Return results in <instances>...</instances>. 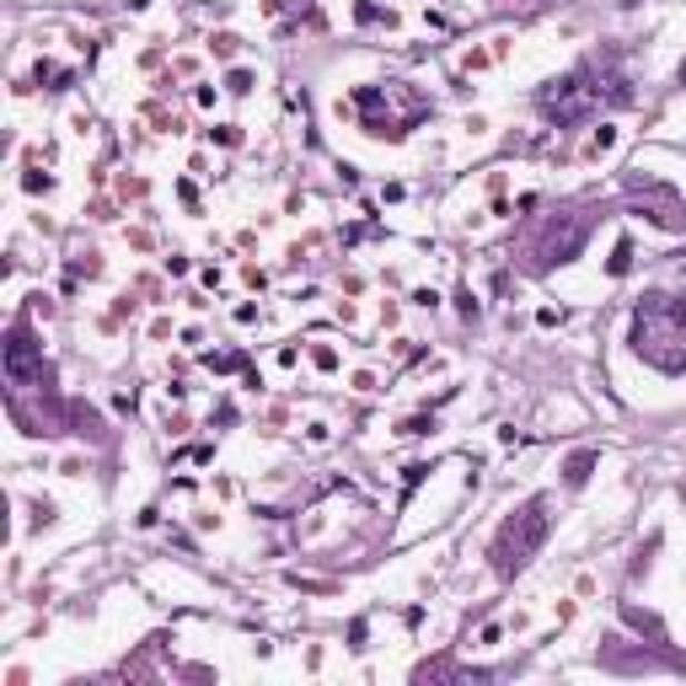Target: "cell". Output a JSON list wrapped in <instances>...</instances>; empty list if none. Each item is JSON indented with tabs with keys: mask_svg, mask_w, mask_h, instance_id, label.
<instances>
[{
	"mask_svg": "<svg viewBox=\"0 0 686 686\" xmlns=\"http://www.w3.org/2000/svg\"><path fill=\"white\" fill-rule=\"evenodd\" d=\"M600 108V87L590 70H574V76H564V81H553V87L541 91V113L558 123H579L590 119Z\"/></svg>",
	"mask_w": 686,
	"mask_h": 686,
	"instance_id": "cell-3",
	"label": "cell"
},
{
	"mask_svg": "<svg viewBox=\"0 0 686 686\" xmlns=\"http://www.w3.org/2000/svg\"><path fill=\"white\" fill-rule=\"evenodd\" d=\"M590 467H596V456H590V450H579V456H574V461H568V483H574V488H579V483L590 478Z\"/></svg>",
	"mask_w": 686,
	"mask_h": 686,
	"instance_id": "cell-6",
	"label": "cell"
},
{
	"mask_svg": "<svg viewBox=\"0 0 686 686\" xmlns=\"http://www.w3.org/2000/svg\"><path fill=\"white\" fill-rule=\"evenodd\" d=\"M6 376H11V387H38L43 381V355L28 344V332H11V344H6Z\"/></svg>",
	"mask_w": 686,
	"mask_h": 686,
	"instance_id": "cell-4",
	"label": "cell"
},
{
	"mask_svg": "<svg viewBox=\"0 0 686 686\" xmlns=\"http://www.w3.org/2000/svg\"><path fill=\"white\" fill-rule=\"evenodd\" d=\"M579 247H585V220H568L564 231L553 226V231H547V241H541V247H537V269H553V264H568V258H574Z\"/></svg>",
	"mask_w": 686,
	"mask_h": 686,
	"instance_id": "cell-5",
	"label": "cell"
},
{
	"mask_svg": "<svg viewBox=\"0 0 686 686\" xmlns=\"http://www.w3.org/2000/svg\"><path fill=\"white\" fill-rule=\"evenodd\" d=\"M633 349L659 365V370H686V300H649L638 306L633 322Z\"/></svg>",
	"mask_w": 686,
	"mask_h": 686,
	"instance_id": "cell-1",
	"label": "cell"
},
{
	"mask_svg": "<svg viewBox=\"0 0 686 686\" xmlns=\"http://www.w3.org/2000/svg\"><path fill=\"white\" fill-rule=\"evenodd\" d=\"M553 531V520H547V499H531V505H520L515 515L505 520V531L494 541V568L499 574H515V568H526L531 558L541 553V541Z\"/></svg>",
	"mask_w": 686,
	"mask_h": 686,
	"instance_id": "cell-2",
	"label": "cell"
}]
</instances>
